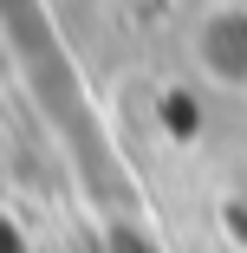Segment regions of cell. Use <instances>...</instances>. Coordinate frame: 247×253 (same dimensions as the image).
<instances>
[{
    "label": "cell",
    "mask_w": 247,
    "mask_h": 253,
    "mask_svg": "<svg viewBox=\"0 0 247 253\" xmlns=\"http://www.w3.org/2000/svg\"><path fill=\"white\" fill-rule=\"evenodd\" d=\"M189 65L208 91L247 97V0H208L189 20Z\"/></svg>",
    "instance_id": "cell-1"
}]
</instances>
